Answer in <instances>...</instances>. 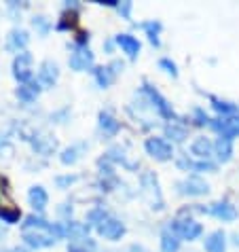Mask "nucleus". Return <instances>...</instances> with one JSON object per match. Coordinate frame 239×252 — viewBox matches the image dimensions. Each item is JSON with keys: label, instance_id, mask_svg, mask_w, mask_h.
<instances>
[{"label": "nucleus", "instance_id": "36", "mask_svg": "<svg viewBox=\"0 0 239 252\" xmlns=\"http://www.w3.org/2000/svg\"><path fill=\"white\" fill-rule=\"evenodd\" d=\"M76 180V176H58L55 178V185H58L60 189H66V187H70Z\"/></svg>", "mask_w": 239, "mask_h": 252}, {"label": "nucleus", "instance_id": "8", "mask_svg": "<svg viewBox=\"0 0 239 252\" xmlns=\"http://www.w3.org/2000/svg\"><path fill=\"white\" fill-rule=\"evenodd\" d=\"M97 233H100L102 237H106V240H119L123 233H125V225L121 220L112 219V216H108L106 220L102 222L100 227H97Z\"/></svg>", "mask_w": 239, "mask_h": 252}, {"label": "nucleus", "instance_id": "1", "mask_svg": "<svg viewBox=\"0 0 239 252\" xmlns=\"http://www.w3.org/2000/svg\"><path fill=\"white\" fill-rule=\"evenodd\" d=\"M140 180H142L144 195L149 197L150 206L161 210V208H163V195H161V191H159V180H157V176H154L152 172H146V174H142V178H140Z\"/></svg>", "mask_w": 239, "mask_h": 252}, {"label": "nucleus", "instance_id": "3", "mask_svg": "<svg viewBox=\"0 0 239 252\" xmlns=\"http://www.w3.org/2000/svg\"><path fill=\"white\" fill-rule=\"evenodd\" d=\"M13 76L24 85L32 79V55L28 51L17 53V58L13 60Z\"/></svg>", "mask_w": 239, "mask_h": 252}, {"label": "nucleus", "instance_id": "7", "mask_svg": "<svg viewBox=\"0 0 239 252\" xmlns=\"http://www.w3.org/2000/svg\"><path fill=\"white\" fill-rule=\"evenodd\" d=\"M91 64H93V53H91L87 47H76L74 53L70 55V68L72 70L83 72V70L91 68Z\"/></svg>", "mask_w": 239, "mask_h": 252}, {"label": "nucleus", "instance_id": "32", "mask_svg": "<svg viewBox=\"0 0 239 252\" xmlns=\"http://www.w3.org/2000/svg\"><path fill=\"white\" fill-rule=\"evenodd\" d=\"M0 219H2L4 222H9V225H13V222H17L19 220V210H15V208H2L0 210Z\"/></svg>", "mask_w": 239, "mask_h": 252}, {"label": "nucleus", "instance_id": "28", "mask_svg": "<svg viewBox=\"0 0 239 252\" xmlns=\"http://www.w3.org/2000/svg\"><path fill=\"white\" fill-rule=\"evenodd\" d=\"M146 34H149V38H150V43L154 47H159V30H161V24L159 22H149V24H144L142 26Z\"/></svg>", "mask_w": 239, "mask_h": 252}, {"label": "nucleus", "instance_id": "23", "mask_svg": "<svg viewBox=\"0 0 239 252\" xmlns=\"http://www.w3.org/2000/svg\"><path fill=\"white\" fill-rule=\"evenodd\" d=\"M178 167L182 170H197V172H214L216 165L209 163V161H199V163H195L191 159H178Z\"/></svg>", "mask_w": 239, "mask_h": 252}, {"label": "nucleus", "instance_id": "10", "mask_svg": "<svg viewBox=\"0 0 239 252\" xmlns=\"http://www.w3.org/2000/svg\"><path fill=\"white\" fill-rule=\"evenodd\" d=\"M58 76H60L58 64L51 62V60L43 62V66H40V70H38V83H40V85H43V87H53L55 81H58Z\"/></svg>", "mask_w": 239, "mask_h": 252}, {"label": "nucleus", "instance_id": "30", "mask_svg": "<svg viewBox=\"0 0 239 252\" xmlns=\"http://www.w3.org/2000/svg\"><path fill=\"white\" fill-rule=\"evenodd\" d=\"M165 136L176 140V142H182V140L186 138V129L176 127V125H167V127H165Z\"/></svg>", "mask_w": 239, "mask_h": 252}, {"label": "nucleus", "instance_id": "12", "mask_svg": "<svg viewBox=\"0 0 239 252\" xmlns=\"http://www.w3.org/2000/svg\"><path fill=\"white\" fill-rule=\"evenodd\" d=\"M180 187V191L182 193H186V195H206L208 191H209V187H208V183H203L201 178H186L184 183H180L178 185Z\"/></svg>", "mask_w": 239, "mask_h": 252}, {"label": "nucleus", "instance_id": "37", "mask_svg": "<svg viewBox=\"0 0 239 252\" xmlns=\"http://www.w3.org/2000/svg\"><path fill=\"white\" fill-rule=\"evenodd\" d=\"M195 117H197V125H209V123H212V121H209V119H208V115H203V110L201 108H197L195 110Z\"/></svg>", "mask_w": 239, "mask_h": 252}, {"label": "nucleus", "instance_id": "17", "mask_svg": "<svg viewBox=\"0 0 239 252\" xmlns=\"http://www.w3.org/2000/svg\"><path fill=\"white\" fill-rule=\"evenodd\" d=\"M100 129L106 136H115L117 131L121 129V123H119L110 113H100Z\"/></svg>", "mask_w": 239, "mask_h": 252}, {"label": "nucleus", "instance_id": "43", "mask_svg": "<svg viewBox=\"0 0 239 252\" xmlns=\"http://www.w3.org/2000/svg\"><path fill=\"white\" fill-rule=\"evenodd\" d=\"M235 246H239V235H235Z\"/></svg>", "mask_w": 239, "mask_h": 252}, {"label": "nucleus", "instance_id": "2", "mask_svg": "<svg viewBox=\"0 0 239 252\" xmlns=\"http://www.w3.org/2000/svg\"><path fill=\"white\" fill-rule=\"evenodd\" d=\"M144 149L152 159H157V161H167V159L174 157L172 144L167 142V140H163V138H149L146 140V144H144Z\"/></svg>", "mask_w": 239, "mask_h": 252}, {"label": "nucleus", "instance_id": "39", "mask_svg": "<svg viewBox=\"0 0 239 252\" xmlns=\"http://www.w3.org/2000/svg\"><path fill=\"white\" fill-rule=\"evenodd\" d=\"M108 68H110V72H112V74H119V72H123V68H125V66H123V62H119V60H117V62H112Z\"/></svg>", "mask_w": 239, "mask_h": 252}, {"label": "nucleus", "instance_id": "21", "mask_svg": "<svg viewBox=\"0 0 239 252\" xmlns=\"http://www.w3.org/2000/svg\"><path fill=\"white\" fill-rule=\"evenodd\" d=\"M28 40H30L28 32H24V30H13L9 34V43H6V47H9L11 51H19V49H26Z\"/></svg>", "mask_w": 239, "mask_h": 252}, {"label": "nucleus", "instance_id": "9", "mask_svg": "<svg viewBox=\"0 0 239 252\" xmlns=\"http://www.w3.org/2000/svg\"><path fill=\"white\" fill-rule=\"evenodd\" d=\"M216 131H220V138H227V140H233L239 136V119H222V121H212L209 123Z\"/></svg>", "mask_w": 239, "mask_h": 252}, {"label": "nucleus", "instance_id": "40", "mask_svg": "<svg viewBox=\"0 0 239 252\" xmlns=\"http://www.w3.org/2000/svg\"><path fill=\"white\" fill-rule=\"evenodd\" d=\"M68 204H64V206H61L60 210H58V212L61 214V216H70V212H72V208H66Z\"/></svg>", "mask_w": 239, "mask_h": 252}, {"label": "nucleus", "instance_id": "18", "mask_svg": "<svg viewBox=\"0 0 239 252\" xmlns=\"http://www.w3.org/2000/svg\"><path fill=\"white\" fill-rule=\"evenodd\" d=\"M206 250L208 252H224L227 250V240H224L222 231H214L206 240Z\"/></svg>", "mask_w": 239, "mask_h": 252}, {"label": "nucleus", "instance_id": "29", "mask_svg": "<svg viewBox=\"0 0 239 252\" xmlns=\"http://www.w3.org/2000/svg\"><path fill=\"white\" fill-rule=\"evenodd\" d=\"M61 163L64 165H72L79 161V146H70V149H66L64 153H61Z\"/></svg>", "mask_w": 239, "mask_h": 252}, {"label": "nucleus", "instance_id": "11", "mask_svg": "<svg viewBox=\"0 0 239 252\" xmlns=\"http://www.w3.org/2000/svg\"><path fill=\"white\" fill-rule=\"evenodd\" d=\"M212 216H216V219H220L224 222H231L237 219V210L235 206H231L229 201H218V204H212V208L208 210Z\"/></svg>", "mask_w": 239, "mask_h": 252}, {"label": "nucleus", "instance_id": "13", "mask_svg": "<svg viewBox=\"0 0 239 252\" xmlns=\"http://www.w3.org/2000/svg\"><path fill=\"white\" fill-rule=\"evenodd\" d=\"M28 199H30V206L36 210V212H43L47 208V201H49V195L43 187H32L30 193H28Z\"/></svg>", "mask_w": 239, "mask_h": 252}, {"label": "nucleus", "instance_id": "20", "mask_svg": "<svg viewBox=\"0 0 239 252\" xmlns=\"http://www.w3.org/2000/svg\"><path fill=\"white\" fill-rule=\"evenodd\" d=\"M38 92H40V85H38V83H26V85H22V87L17 89V97H19L22 102L30 104V102L36 100Z\"/></svg>", "mask_w": 239, "mask_h": 252}, {"label": "nucleus", "instance_id": "15", "mask_svg": "<svg viewBox=\"0 0 239 252\" xmlns=\"http://www.w3.org/2000/svg\"><path fill=\"white\" fill-rule=\"evenodd\" d=\"M191 151H193V155L201 157L203 161H208L209 157H212V153H214V144L209 142L208 138H197L193 142V146H191Z\"/></svg>", "mask_w": 239, "mask_h": 252}, {"label": "nucleus", "instance_id": "33", "mask_svg": "<svg viewBox=\"0 0 239 252\" xmlns=\"http://www.w3.org/2000/svg\"><path fill=\"white\" fill-rule=\"evenodd\" d=\"M32 24H34V28L38 30L40 36H47V34H49V28H51V24H49L45 17H34Z\"/></svg>", "mask_w": 239, "mask_h": 252}, {"label": "nucleus", "instance_id": "35", "mask_svg": "<svg viewBox=\"0 0 239 252\" xmlns=\"http://www.w3.org/2000/svg\"><path fill=\"white\" fill-rule=\"evenodd\" d=\"M159 66H161V68H165V72H170L172 76H178V68H176V64H174L172 60H167V58L159 60Z\"/></svg>", "mask_w": 239, "mask_h": 252}, {"label": "nucleus", "instance_id": "34", "mask_svg": "<svg viewBox=\"0 0 239 252\" xmlns=\"http://www.w3.org/2000/svg\"><path fill=\"white\" fill-rule=\"evenodd\" d=\"M76 26V15L74 13H70V15H64L61 17V22L58 24L60 30H68V28H74Z\"/></svg>", "mask_w": 239, "mask_h": 252}, {"label": "nucleus", "instance_id": "16", "mask_svg": "<svg viewBox=\"0 0 239 252\" xmlns=\"http://www.w3.org/2000/svg\"><path fill=\"white\" fill-rule=\"evenodd\" d=\"M30 140H32L34 151H36V153H43V155H49V153H53L55 146H58V142H55L53 138H49V136H34V138H30Z\"/></svg>", "mask_w": 239, "mask_h": 252}, {"label": "nucleus", "instance_id": "22", "mask_svg": "<svg viewBox=\"0 0 239 252\" xmlns=\"http://www.w3.org/2000/svg\"><path fill=\"white\" fill-rule=\"evenodd\" d=\"M180 248V240H178V235L174 233V231H163L161 233V250L163 252H178Z\"/></svg>", "mask_w": 239, "mask_h": 252}, {"label": "nucleus", "instance_id": "45", "mask_svg": "<svg viewBox=\"0 0 239 252\" xmlns=\"http://www.w3.org/2000/svg\"><path fill=\"white\" fill-rule=\"evenodd\" d=\"M0 237H2V229H0Z\"/></svg>", "mask_w": 239, "mask_h": 252}, {"label": "nucleus", "instance_id": "42", "mask_svg": "<svg viewBox=\"0 0 239 252\" xmlns=\"http://www.w3.org/2000/svg\"><path fill=\"white\" fill-rule=\"evenodd\" d=\"M11 252H26V250H24V248H13Z\"/></svg>", "mask_w": 239, "mask_h": 252}, {"label": "nucleus", "instance_id": "5", "mask_svg": "<svg viewBox=\"0 0 239 252\" xmlns=\"http://www.w3.org/2000/svg\"><path fill=\"white\" fill-rule=\"evenodd\" d=\"M144 94L149 95L150 104H152V106L159 110V115H161V117H165V119H176V115H174L172 106H170V104H167V100H165V97L161 95V94H159L154 87H150V85H144Z\"/></svg>", "mask_w": 239, "mask_h": 252}, {"label": "nucleus", "instance_id": "41", "mask_svg": "<svg viewBox=\"0 0 239 252\" xmlns=\"http://www.w3.org/2000/svg\"><path fill=\"white\" fill-rule=\"evenodd\" d=\"M129 252H149V250H146L144 246H138V244H133V246L129 248Z\"/></svg>", "mask_w": 239, "mask_h": 252}, {"label": "nucleus", "instance_id": "31", "mask_svg": "<svg viewBox=\"0 0 239 252\" xmlns=\"http://www.w3.org/2000/svg\"><path fill=\"white\" fill-rule=\"evenodd\" d=\"M212 102H214V108H216L220 115H233L235 110H237V108L233 106V104L222 102V100H218V97H212Z\"/></svg>", "mask_w": 239, "mask_h": 252}, {"label": "nucleus", "instance_id": "24", "mask_svg": "<svg viewBox=\"0 0 239 252\" xmlns=\"http://www.w3.org/2000/svg\"><path fill=\"white\" fill-rule=\"evenodd\" d=\"M214 149H216V155L220 161H229L231 155H233V146H231V140H227V138H218Z\"/></svg>", "mask_w": 239, "mask_h": 252}, {"label": "nucleus", "instance_id": "6", "mask_svg": "<svg viewBox=\"0 0 239 252\" xmlns=\"http://www.w3.org/2000/svg\"><path fill=\"white\" fill-rule=\"evenodd\" d=\"M24 242L30 248H49L55 244V237L49 231H24Z\"/></svg>", "mask_w": 239, "mask_h": 252}, {"label": "nucleus", "instance_id": "38", "mask_svg": "<svg viewBox=\"0 0 239 252\" xmlns=\"http://www.w3.org/2000/svg\"><path fill=\"white\" fill-rule=\"evenodd\" d=\"M119 9V13H121V15L125 17V19H129V11H131V2H121L117 6Z\"/></svg>", "mask_w": 239, "mask_h": 252}, {"label": "nucleus", "instance_id": "26", "mask_svg": "<svg viewBox=\"0 0 239 252\" xmlns=\"http://www.w3.org/2000/svg\"><path fill=\"white\" fill-rule=\"evenodd\" d=\"M95 250V242L93 240H81V242H72L70 244L68 252H93Z\"/></svg>", "mask_w": 239, "mask_h": 252}, {"label": "nucleus", "instance_id": "4", "mask_svg": "<svg viewBox=\"0 0 239 252\" xmlns=\"http://www.w3.org/2000/svg\"><path fill=\"white\" fill-rule=\"evenodd\" d=\"M170 231H174L178 237H182V240H197V237L201 235V231L203 227L199 225V222H195V220H176L174 225L170 227Z\"/></svg>", "mask_w": 239, "mask_h": 252}, {"label": "nucleus", "instance_id": "44", "mask_svg": "<svg viewBox=\"0 0 239 252\" xmlns=\"http://www.w3.org/2000/svg\"><path fill=\"white\" fill-rule=\"evenodd\" d=\"M0 252H9V250H4V248H0Z\"/></svg>", "mask_w": 239, "mask_h": 252}, {"label": "nucleus", "instance_id": "25", "mask_svg": "<svg viewBox=\"0 0 239 252\" xmlns=\"http://www.w3.org/2000/svg\"><path fill=\"white\" fill-rule=\"evenodd\" d=\"M95 79H97V85L100 87H108L112 81H115V74L110 72V68H95Z\"/></svg>", "mask_w": 239, "mask_h": 252}, {"label": "nucleus", "instance_id": "19", "mask_svg": "<svg viewBox=\"0 0 239 252\" xmlns=\"http://www.w3.org/2000/svg\"><path fill=\"white\" fill-rule=\"evenodd\" d=\"M87 233H89V227L85 222H68L66 227V235H70L72 242H81V240H87Z\"/></svg>", "mask_w": 239, "mask_h": 252}, {"label": "nucleus", "instance_id": "27", "mask_svg": "<svg viewBox=\"0 0 239 252\" xmlns=\"http://www.w3.org/2000/svg\"><path fill=\"white\" fill-rule=\"evenodd\" d=\"M106 219H108V212L104 208H95V210H91V212L87 214V220L91 222V225H95V227H100Z\"/></svg>", "mask_w": 239, "mask_h": 252}, {"label": "nucleus", "instance_id": "14", "mask_svg": "<svg viewBox=\"0 0 239 252\" xmlns=\"http://www.w3.org/2000/svg\"><path fill=\"white\" fill-rule=\"evenodd\" d=\"M117 45L121 47L123 51L129 55V58H138L140 43H138V38L131 36V34H119V36H117Z\"/></svg>", "mask_w": 239, "mask_h": 252}]
</instances>
